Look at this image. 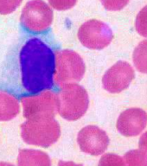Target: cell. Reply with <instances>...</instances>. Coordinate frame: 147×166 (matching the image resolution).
<instances>
[{"mask_svg": "<svg viewBox=\"0 0 147 166\" xmlns=\"http://www.w3.org/2000/svg\"><path fill=\"white\" fill-rule=\"evenodd\" d=\"M56 52L47 42L29 39L19 54L21 82L26 92L38 95L54 87Z\"/></svg>", "mask_w": 147, "mask_h": 166, "instance_id": "6da1fadb", "label": "cell"}, {"mask_svg": "<svg viewBox=\"0 0 147 166\" xmlns=\"http://www.w3.org/2000/svg\"><path fill=\"white\" fill-rule=\"evenodd\" d=\"M60 135V126L54 117L29 119L21 126L23 140L32 145L49 147L58 140Z\"/></svg>", "mask_w": 147, "mask_h": 166, "instance_id": "7a4b0ae2", "label": "cell"}, {"mask_svg": "<svg viewBox=\"0 0 147 166\" xmlns=\"http://www.w3.org/2000/svg\"><path fill=\"white\" fill-rule=\"evenodd\" d=\"M58 96V113L67 120L81 118L88 108L89 99L85 88L78 84H68L61 87Z\"/></svg>", "mask_w": 147, "mask_h": 166, "instance_id": "3957f363", "label": "cell"}, {"mask_svg": "<svg viewBox=\"0 0 147 166\" xmlns=\"http://www.w3.org/2000/svg\"><path fill=\"white\" fill-rule=\"evenodd\" d=\"M85 74V64L82 58L73 50H58L55 56V82L63 87L80 82Z\"/></svg>", "mask_w": 147, "mask_h": 166, "instance_id": "277c9868", "label": "cell"}, {"mask_svg": "<svg viewBox=\"0 0 147 166\" xmlns=\"http://www.w3.org/2000/svg\"><path fill=\"white\" fill-rule=\"evenodd\" d=\"M21 24L26 30L32 33H43L49 30L53 21V12L42 0H32L23 9Z\"/></svg>", "mask_w": 147, "mask_h": 166, "instance_id": "5b68a950", "label": "cell"}, {"mask_svg": "<svg viewBox=\"0 0 147 166\" xmlns=\"http://www.w3.org/2000/svg\"><path fill=\"white\" fill-rule=\"evenodd\" d=\"M24 116L27 119L54 117L58 112V96L54 92L44 91L21 99Z\"/></svg>", "mask_w": 147, "mask_h": 166, "instance_id": "8992f818", "label": "cell"}, {"mask_svg": "<svg viewBox=\"0 0 147 166\" xmlns=\"http://www.w3.org/2000/svg\"><path fill=\"white\" fill-rule=\"evenodd\" d=\"M78 37L83 46L90 49H102L110 44L112 32L107 24L90 20L81 26Z\"/></svg>", "mask_w": 147, "mask_h": 166, "instance_id": "52a82bcc", "label": "cell"}, {"mask_svg": "<svg viewBox=\"0 0 147 166\" xmlns=\"http://www.w3.org/2000/svg\"><path fill=\"white\" fill-rule=\"evenodd\" d=\"M77 141L83 152L98 156L107 149L109 138L105 131L95 126H87L80 131Z\"/></svg>", "mask_w": 147, "mask_h": 166, "instance_id": "ba28073f", "label": "cell"}, {"mask_svg": "<svg viewBox=\"0 0 147 166\" xmlns=\"http://www.w3.org/2000/svg\"><path fill=\"white\" fill-rule=\"evenodd\" d=\"M134 78V70L125 61H119L104 74L103 87L110 93H120L128 87Z\"/></svg>", "mask_w": 147, "mask_h": 166, "instance_id": "9c48e42d", "label": "cell"}, {"mask_svg": "<svg viewBox=\"0 0 147 166\" xmlns=\"http://www.w3.org/2000/svg\"><path fill=\"white\" fill-rule=\"evenodd\" d=\"M146 125V113L140 108H130L120 115L117 129L125 137H134L141 133Z\"/></svg>", "mask_w": 147, "mask_h": 166, "instance_id": "30bf717a", "label": "cell"}, {"mask_svg": "<svg viewBox=\"0 0 147 166\" xmlns=\"http://www.w3.org/2000/svg\"><path fill=\"white\" fill-rule=\"evenodd\" d=\"M18 166H51L49 155L43 152L23 149L19 151L17 157Z\"/></svg>", "mask_w": 147, "mask_h": 166, "instance_id": "8fae6325", "label": "cell"}, {"mask_svg": "<svg viewBox=\"0 0 147 166\" xmlns=\"http://www.w3.org/2000/svg\"><path fill=\"white\" fill-rule=\"evenodd\" d=\"M19 112L20 106L17 98L6 91L0 90V121L14 119Z\"/></svg>", "mask_w": 147, "mask_h": 166, "instance_id": "7c38bea8", "label": "cell"}, {"mask_svg": "<svg viewBox=\"0 0 147 166\" xmlns=\"http://www.w3.org/2000/svg\"><path fill=\"white\" fill-rule=\"evenodd\" d=\"M133 62L138 71L147 74V40L142 41L135 48Z\"/></svg>", "mask_w": 147, "mask_h": 166, "instance_id": "4fadbf2b", "label": "cell"}, {"mask_svg": "<svg viewBox=\"0 0 147 166\" xmlns=\"http://www.w3.org/2000/svg\"><path fill=\"white\" fill-rule=\"evenodd\" d=\"M124 158L127 166H147V154L141 150L130 151Z\"/></svg>", "mask_w": 147, "mask_h": 166, "instance_id": "5bb4252c", "label": "cell"}, {"mask_svg": "<svg viewBox=\"0 0 147 166\" xmlns=\"http://www.w3.org/2000/svg\"><path fill=\"white\" fill-rule=\"evenodd\" d=\"M136 30L141 36L147 37V6L144 7L137 16Z\"/></svg>", "mask_w": 147, "mask_h": 166, "instance_id": "9a60e30c", "label": "cell"}, {"mask_svg": "<svg viewBox=\"0 0 147 166\" xmlns=\"http://www.w3.org/2000/svg\"><path fill=\"white\" fill-rule=\"evenodd\" d=\"M99 166H125V162L121 157L115 154H105L99 162Z\"/></svg>", "mask_w": 147, "mask_h": 166, "instance_id": "2e32d148", "label": "cell"}, {"mask_svg": "<svg viewBox=\"0 0 147 166\" xmlns=\"http://www.w3.org/2000/svg\"><path fill=\"white\" fill-rule=\"evenodd\" d=\"M23 0H0V14L7 15L15 12Z\"/></svg>", "mask_w": 147, "mask_h": 166, "instance_id": "e0dca14e", "label": "cell"}, {"mask_svg": "<svg viewBox=\"0 0 147 166\" xmlns=\"http://www.w3.org/2000/svg\"><path fill=\"white\" fill-rule=\"evenodd\" d=\"M106 9L109 11H119L124 8L129 0H100Z\"/></svg>", "mask_w": 147, "mask_h": 166, "instance_id": "ac0fdd59", "label": "cell"}, {"mask_svg": "<svg viewBox=\"0 0 147 166\" xmlns=\"http://www.w3.org/2000/svg\"><path fill=\"white\" fill-rule=\"evenodd\" d=\"M50 5L58 11H64L72 8L76 3V0H49Z\"/></svg>", "mask_w": 147, "mask_h": 166, "instance_id": "d6986e66", "label": "cell"}, {"mask_svg": "<svg viewBox=\"0 0 147 166\" xmlns=\"http://www.w3.org/2000/svg\"><path fill=\"white\" fill-rule=\"evenodd\" d=\"M138 144H139L140 150L143 151L144 152H146L147 154V131L146 132H145V133L141 136V138H140V139H139Z\"/></svg>", "mask_w": 147, "mask_h": 166, "instance_id": "ffe728a7", "label": "cell"}, {"mask_svg": "<svg viewBox=\"0 0 147 166\" xmlns=\"http://www.w3.org/2000/svg\"><path fill=\"white\" fill-rule=\"evenodd\" d=\"M58 166H83L82 165H77L74 162H65V161H60Z\"/></svg>", "mask_w": 147, "mask_h": 166, "instance_id": "44dd1931", "label": "cell"}, {"mask_svg": "<svg viewBox=\"0 0 147 166\" xmlns=\"http://www.w3.org/2000/svg\"><path fill=\"white\" fill-rule=\"evenodd\" d=\"M0 166H15L12 165V164H9V163H5V162H0Z\"/></svg>", "mask_w": 147, "mask_h": 166, "instance_id": "7402d4cb", "label": "cell"}]
</instances>
